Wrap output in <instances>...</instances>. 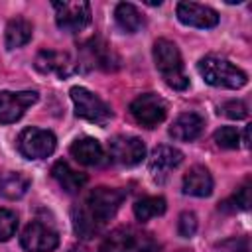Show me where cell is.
I'll use <instances>...</instances> for the list:
<instances>
[{
  "mask_svg": "<svg viewBox=\"0 0 252 252\" xmlns=\"http://www.w3.org/2000/svg\"><path fill=\"white\" fill-rule=\"evenodd\" d=\"M154 63H156L158 71L161 73L163 81L171 89H175V91L187 89L189 79L183 71V59H181L179 47L173 41H169L165 37L156 39V43H154Z\"/></svg>",
  "mask_w": 252,
  "mask_h": 252,
  "instance_id": "cell-1",
  "label": "cell"
},
{
  "mask_svg": "<svg viewBox=\"0 0 252 252\" xmlns=\"http://www.w3.org/2000/svg\"><path fill=\"white\" fill-rule=\"evenodd\" d=\"M197 71L203 77V81L211 87H222V89H240L246 85L248 77L242 69L232 65L228 59L207 55L197 63Z\"/></svg>",
  "mask_w": 252,
  "mask_h": 252,
  "instance_id": "cell-2",
  "label": "cell"
},
{
  "mask_svg": "<svg viewBox=\"0 0 252 252\" xmlns=\"http://www.w3.org/2000/svg\"><path fill=\"white\" fill-rule=\"evenodd\" d=\"M126 193L124 189H116V187H96L89 193L83 209L87 211V215L100 226L106 224V220H110L116 211L120 209L122 201H124Z\"/></svg>",
  "mask_w": 252,
  "mask_h": 252,
  "instance_id": "cell-3",
  "label": "cell"
},
{
  "mask_svg": "<svg viewBox=\"0 0 252 252\" xmlns=\"http://www.w3.org/2000/svg\"><path fill=\"white\" fill-rule=\"evenodd\" d=\"M69 94H71V100L75 104L77 116H81L89 122H94V124H106L112 118L110 106L93 91H89L85 87H73L69 91Z\"/></svg>",
  "mask_w": 252,
  "mask_h": 252,
  "instance_id": "cell-4",
  "label": "cell"
},
{
  "mask_svg": "<svg viewBox=\"0 0 252 252\" xmlns=\"http://www.w3.org/2000/svg\"><path fill=\"white\" fill-rule=\"evenodd\" d=\"M57 140L53 132L43 128H26L18 136V150L28 159H43L55 152Z\"/></svg>",
  "mask_w": 252,
  "mask_h": 252,
  "instance_id": "cell-5",
  "label": "cell"
},
{
  "mask_svg": "<svg viewBox=\"0 0 252 252\" xmlns=\"http://www.w3.org/2000/svg\"><path fill=\"white\" fill-rule=\"evenodd\" d=\"M55 10V22L63 32H81L91 22V4L77 2H51Z\"/></svg>",
  "mask_w": 252,
  "mask_h": 252,
  "instance_id": "cell-6",
  "label": "cell"
},
{
  "mask_svg": "<svg viewBox=\"0 0 252 252\" xmlns=\"http://www.w3.org/2000/svg\"><path fill=\"white\" fill-rule=\"evenodd\" d=\"M130 114L134 116V120L138 124H142L146 128H154L159 122H163V118L167 114V104L161 96H158L154 93H146L132 100Z\"/></svg>",
  "mask_w": 252,
  "mask_h": 252,
  "instance_id": "cell-7",
  "label": "cell"
},
{
  "mask_svg": "<svg viewBox=\"0 0 252 252\" xmlns=\"http://www.w3.org/2000/svg\"><path fill=\"white\" fill-rule=\"evenodd\" d=\"M20 244L28 252H51L59 246V234L53 226L39 220H32L22 230Z\"/></svg>",
  "mask_w": 252,
  "mask_h": 252,
  "instance_id": "cell-8",
  "label": "cell"
},
{
  "mask_svg": "<svg viewBox=\"0 0 252 252\" xmlns=\"http://www.w3.org/2000/svg\"><path fill=\"white\" fill-rule=\"evenodd\" d=\"M37 100L35 91H0V124H12L24 116V112Z\"/></svg>",
  "mask_w": 252,
  "mask_h": 252,
  "instance_id": "cell-9",
  "label": "cell"
},
{
  "mask_svg": "<svg viewBox=\"0 0 252 252\" xmlns=\"http://www.w3.org/2000/svg\"><path fill=\"white\" fill-rule=\"evenodd\" d=\"M110 158L120 165H138L146 158V146L136 136H114L108 144Z\"/></svg>",
  "mask_w": 252,
  "mask_h": 252,
  "instance_id": "cell-10",
  "label": "cell"
},
{
  "mask_svg": "<svg viewBox=\"0 0 252 252\" xmlns=\"http://www.w3.org/2000/svg\"><path fill=\"white\" fill-rule=\"evenodd\" d=\"M175 12H177V20L185 26H191V28L207 30V28H215L219 24V14L205 4L179 2Z\"/></svg>",
  "mask_w": 252,
  "mask_h": 252,
  "instance_id": "cell-11",
  "label": "cell"
},
{
  "mask_svg": "<svg viewBox=\"0 0 252 252\" xmlns=\"http://www.w3.org/2000/svg\"><path fill=\"white\" fill-rule=\"evenodd\" d=\"M183 161V154L173 146H158L150 156V173L152 177L161 183L171 169H175Z\"/></svg>",
  "mask_w": 252,
  "mask_h": 252,
  "instance_id": "cell-12",
  "label": "cell"
},
{
  "mask_svg": "<svg viewBox=\"0 0 252 252\" xmlns=\"http://www.w3.org/2000/svg\"><path fill=\"white\" fill-rule=\"evenodd\" d=\"M35 67L41 73H55L59 77H67L75 69L69 53H65V51H53V49H41L35 55Z\"/></svg>",
  "mask_w": 252,
  "mask_h": 252,
  "instance_id": "cell-13",
  "label": "cell"
},
{
  "mask_svg": "<svg viewBox=\"0 0 252 252\" xmlns=\"http://www.w3.org/2000/svg\"><path fill=\"white\" fill-rule=\"evenodd\" d=\"M203 126H205V120H203L201 114H197V112H183L169 126V136L173 140H179V142H191V140L201 136Z\"/></svg>",
  "mask_w": 252,
  "mask_h": 252,
  "instance_id": "cell-14",
  "label": "cell"
},
{
  "mask_svg": "<svg viewBox=\"0 0 252 252\" xmlns=\"http://www.w3.org/2000/svg\"><path fill=\"white\" fill-rule=\"evenodd\" d=\"M183 193L191 197H209L213 193V175L205 165H193L183 175Z\"/></svg>",
  "mask_w": 252,
  "mask_h": 252,
  "instance_id": "cell-15",
  "label": "cell"
},
{
  "mask_svg": "<svg viewBox=\"0 0 252 252\" xmlns=\"http://www.w3.org/2000/svg\"><path fill=\"white\" fill-rule=\"evenodd\" d=\"M71 156L83 165H98L104 159V150L94 138H81L71 144Z\"/></svg>",
  "mask_w": 252,
  "mask_h": 252,
  "instance_id": "cell-16",
  "label": "cell"
},
{
  "mask_svg": "<svg viewBox=\"0 0 252 252\" xmlns=\"http://www.w3.org/2000/svg\"><path fill=\"white\" fill-rule=\"evenodd\" d=\"M51 175H53V179L59 183V187H61L63 191H67V193H77V191H81V189L85 187V183H87V175L81 173V171H77V169H73V167H71L67 161H63V159L53 163Z\"/></svg>",
  "mask_w": 252,
  "mask_h": 252,
  "instance_id": "cell-17",
  "label": "cell"
},
{
  "mask_svg": "<svg viewBox=\"0 0 252 252\" xmlns=\"http://www.w3.org/2000/svg\"><path fill=\"white\" fill-rule=\"evenodd\" d=\"M32 33H33V26L32 22H28L26 18L22 16H16L8 22L6 26V32H4V43L8 49H18L22 45H26L30 39H32Z\"/></svg>",
  "mask_w": 252,
  "mask_h": 252,
  "instance_id": "cell-18",
  "label": "cell"
},
{
  "mask_svg": "<svg viewBox=\"0 0 252 252\" xmlns=\"http://www.w3.org/2000/svg\"><path fill=\"white\" fill-rule=\"evenodd\" d=\"M114 20H116V26L126 32V33H136L144 28V16L140 14V10L130 4V2H120L114 10Z\"/></svg>",
  "mask_w": 252,
  "mask_h": 252,
  "instance_id": "cell-19",
  "label": "cell"
},
{
  "mask_svg": "<svg viewBox=\"0 0 252 252\" xmlns=\"http://www.w3.org/2000/svg\"><path fill=\"white\" fill-rule=\"evenodd\" d=\"M30 189V177L20 171L0 173V195L6 199H20Z\"/></svg>",
  "mask_w": 252,
  "mask_h": 252,
  "instance_id": "cell-20",
  "label": "cell"
},
{
  "mask_svg": "<svg viewBox=\"0 0 252 252\" xmlns=\"http://www.w3.org/2000/svg\"><path fill=\"white\" fill-rule=\"evenodd\" d=\"M134 248V234L128 228H114L104 236L98 252H130Z\"/></svg>",
  "mask_w": 252,
  "mask_h": 252,
  "instance_id": "cell-21",
  "label": "cell"
},
{
  "mask_svg": "<svg viewBox=\"0 0 252 252\" xmlns=\"http://www.w3.org/2000/svg\"><path fill=\"white\" fill-rule=\"evenodd\" d=\"M165 213V199L163 197H144L134 203V215L138 220H150Z\"/></svg>",
  "mask_w": 252,
  "mask_h": 252,
  "instance_id": "cell-22",
  "label": "cell"
},
{
  "mask_svg": "<svg viewBox=\"0 0 252 252\" xmlns=\"http://www.w3.org/2000/svg\"><path fill=\"white\" fill-rule=\"evenodd\" d=\"M73 226H75V232L81 236V238H93L94 234H98L102 230L100 224H96L83 207L75 209L73 211Z\"/></svg>",
  "mask_w": 252,
  "mask_h": 252,
  "instance_id": "cell-23",
  "label": "cell"
},
{
  "mask_svg": "<svg viewBox=\"0 0 252 252\" xmlns=\"http://www.w3.org/2000/svg\"><path fill=\"white\" fill-rule=\"evenodd\" d=\"M220 207H222L224 211H236V209L246 211V209L250 207V185L244 183L242 187H238L236 193H234L228 201H224Z\"/></svg>",
  "mask_w": 252,
  "mask_h": 252,
  "instance_id": "cell-24",
  "label": "cell"
},
{
  "mask_svg": "<svg viewBox=\"0 0 252 252\" xmlns=\"http://www.w3.org/2000/svg\"><path fill=\"white\" fill-rule=\"evenodd\" d=\"M215 142L217 146L220 148H226V150H234L238 148V142H240V134L234 126H222L215 132Z\"/></svg>",
  "mask_w": 252,
  "mask_h": 252,
  "instance_id": "cell-25",
  "label": "cell"
},
{
  "mask_svg": "<svg viewBox=\"0 0 252 252\" xmlns=\"http://www.w3.org/2000/svg\"><path fill=\"white\" fill-rule=\"evenodd\" d=\"M18 228V217L10 209H0V242L10 240Z\"/></svg>",
  "mask_w": 252,
  "mask_h": 252,
  "instance_id": "cell-26",
  "label": "cell"
},
{
  "mask_svg": "<svg viewBox=\"0 0 252 252\" xmlns=\"http://www.w3.org/2000/svg\"><path fill=\"white\" fill-rule=\"evenodd\" d=\"M177 232L183 238H191L197 232V217L191 211H183L177 220Z\"/></svg>",
  "mask_w": 252,
  "mask_h": 252,
  "instance_id": "cell-27",
  "label": "cell"
},
{
  "mask_svg": "<svg viewBox=\"0 0 252 252\" xmlns=\"http://www.w3.org/2000/svg\"><path fill=\"white\" fill-rule=\"evenodd\" d=\"M222 114L228 116V118H234V120H240L248 114V104L244 100H228L222 104Z\"/></svg>",
  "mask_w": 252,
  "mask_h": 252,
  "instance_id": "cell-28",
  "label": "cell"
},
{
  "mask_svg": "<svg viewBox=\"0 0 252 252\" xmlns=\"http://www.w3.org/2000/svg\"><path fill=\"white\" fill-rule=\"evenodd\" d=\"M219 252H248V240L246 238H232L222 242L219 248Z\"/></svg>",
  "mask_w": 252,
  "mask_h": 252,
  "instance_id": "cell-29",
  "label": "cell"
},
{
  "mask_svg": "<svg viewBox=\"0 0 252 252\" xmlns=\"http://www.w3.org/2000/svg\"><path fill=\"white\" fill-rule=\"evenodd\" d=\"M248 130H250V128L246 126V130H244V138H242V142H244V146H246V148L250 146V142H248Z\"/></svg>",
  "mask_w": 252,
  "mask_h": 252,
  "instance_id": "cell-30",
  "label": "cell"
}]
</instances>
